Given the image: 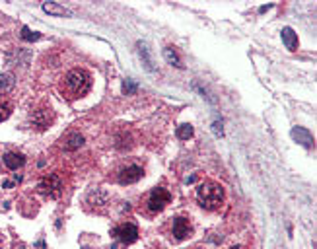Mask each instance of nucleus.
Wrapping results in <instances>:
<instances>
[{"mask_svg":"<svg viewBox=\"0 0 317 249\" xmlns=\"http://www.w3.org/2000/svg\"><path fill=\"white\" fill-rule=\"evenodd\" d=\"M30 123L37 131H45L55 123V111L49 103H39L30 111Z\"/></svg>","mask_w":317,"mask_h":249,"instance_id":"20e7f679","label":"nucleus"},{"mask_svg":"<svg viewBox=\"0 0 317 249\" xmlns=\"http://www.w3.org/2000/svg\"><path fill=\"white\" fill-rule=\"evenodd\" d=\"M16 86V78L14 74L10 72H4V74H0V97H6Z\"/></svg>","mask_w":317,"mask_h":249,"instance_id":"f8f14e48","label":"nucleus"},{"mask_svg":"<svg viewBox=\"0 0 317 249\" xmlns=\"http://www.w3.org/2000/svg\"><path fill=\"white\" fill-rule=\"evenodd\" d=\"M164 57H166V61H168L170 64H174V66H177V68L183 66V64H181V59H179V55H177V51H175L174 47H166V49H164Z\"/></svg>","mask_w":317,"mask_h":249,"instance_id":"f3484780","label":"nucleus"},{"mask_svg":"<svg viewBox=\"0 0 317 249\" xmlns=\"http://www.w3.org/2000/svg\"><path fill=\"white\" fill-rule=\"evenodd\" d=\"M115 177H117V181L121 185H132V183H136V181H140L144 177V168L138 166V164H134V162H130V164L121 166L117 170Z\"/></svg>","mask_w":317,"mask_h":249,"instance_id":"423d86ee","label":"nucleus"},{"mask_svg":"<svg viewBox=\"0 0 317 249\" xmlns=\"http://www.w3.org/2000/svg\"><path fill=\"white\" fill-rule=\"evenodd\" d=\"M2 166L8 170V171H18L26 166V156L18 150H10L2 156Z\"/></svg>","mask_w":317,"mask_h":249,"instance_id":"1a4fd4ad","label":"nucleus"},{"mask_svg":"<svg viewBox=\"0 0 317 249\" xmlns=\"http://www.w3.org/2000/svg\"><path fill=\"white\" fill-rule=\"evenodd\" d=\"M113 237L119 239L121 243H134L138 239V228L132 222H121L113 228Z\"/></svg>","mask_w":317,"mask_h":249,"instance_id":"0eeeda50","label":"nucleus"},{"mask_svg":"<svg viewBox=\"0 0 317 249\" xmlns=\"http://www.w3.org/2000/svg\"><path fill=\"white\" fill-rule=\"evenodd\" d=\"M92 84H94V78L86 68H70L66 74H63L57 88L64 99L76 101L92 90Z\"/></svg>","mask_w":317,"mask_h":249,"instance_id":"f257e3e1","label":"nucleus"},{"mask_svg":"<svg viewBox=\"0 0 317 249\" xmlns=\"http://www.w3.org/2000/svg\"><path fill=\"white\" fill-rule=\"evenodd\" d=\"M191 137H193V127H191V124H181V127H177V139L187 140Z\"/></svg>","mask_w":317,"mask_h":249,"instance_id":"a211bd4d","label":"nucleus"},{"mask_svg":"<svg viewBox=\"0 0 317 249\" xmlns=\"http://www.w3.org/2000/svg\"><path fill=\"white\" fill-rule=\"evenodd\" d=\"M22 37H24L26 41H37L41 35H39L37 31H32L30 28H24V30H22Z\"/></svg>","mask_w":317,"mask_h":249,"instance_id":"6ab92c4d","label":"nucleus"},{"mask_svg":"<svg viewBox=\"0 0 317 249\" xmlns=\"http://www.w3.org/2000/svg\"><path fill=\"white\" fill-rule=\"evenodd\" d=\"M140 57H144V61H146V68L152 70V61H150V55H148L146 45H140Z\"/></svg>","mask_w":317,"mask_h":249,"instance_id":"aec40b11","label":"nucleus"},{"mask_svg":"<svg viewBox=\"0 0 317 249\" xmlns=\"http://www.w3.org/2000/svg\"><path fill=\"white\" fill-rule=\"evenodd\" d=\"M292 139L298 140V142H300L301 146H305V148H313V146H315V140H313L311 133L305 131V129H301V127L292 129Z\"/></svg>","mask_w":317,"mask_h":249,"instance_id":"9b49d317","label":"nucleus"},{"mask_svg":"<svg viewBox=\"0 0 317 249\" xmlns=\"http://www.w3.org/2000/svg\"><path fill=\"white\" fill-rule=\"evenodd\" d=\"M191 233H193V226H191V220H189V218H185V216H175V218L172 220V235H174L177 241L187 239Z\"/></svg>","mask_w":317,"mask_h":249,"instance_id":"6e6552de","label":"nucleus"},{"mask_svg":"<svg viewBox=\"0 0 317 249\" xmlns=\"http://www.w3.org/2000/svg\"><path fill=\"white\" fill-rule=\"evenodd\" d=\"M123 92H125V93H134V92H136V84H132L130 80H127V82L123 84Z\"/></svg>","mask_w":317,"mask_h":249,"instance_id":"412c9836","label":"nucleus"},{"mask_svg":"<svg viewBox=\"0 0 317 249\" xmlns=\"http://www.w3.org/2000/svg\"><path fill=\"white\" fill-rule=\"evenodd\" d=\"M282 41H284L288 51H296L298 49V35L294 33L292 28H284L282 30Z\"/></svg>","mask_w":317,"mask_h":249,"instance_id":"ddd939ff","label":"nucleus"},{"mask_svg":"<svg viewBox=\"0 0 317 249\" xmlns=\"http://www.w3.org/2000/svg\"><path fill=\"white\" fill-rule=\"evenodd\" d=\"M84 144V137L80 133H68L61 139V148L63 150H78Z\"/></svg>","mask_w":317,"mask_h":249,"instance_id":"9d476101","label":"nucleus"},{"mask_svg":"<svg viewBox=\"0 0 317 249\" xmlns=\"http://www.w3.org/2000/svg\"><path fill=\"white\" fill-rule=\"evenodd\" d=\"M226 201V191L218 181L206 179L203 183H199L197 187V202L205 208V210H218Z\"/></svg>","mask_w":317,"mask_h":249,"instance_id":"f03ea898","label":"nucleus"},{"mask_svg":"<svg viewBox=\"0 0 317 249\" xmlns=\"http://www.w3.org/2000/svg\"><path fill=\"white\" fill-rule=\"evenodd\" d=\"M43 10L47 14H53V16H70V10L59 6L57 2H43Z\"/></svg>","mask_w":317,"mask_h":249,"instance_id":"2eb2a0df","label":"nucleus"},{"mask_svg":"<svg viewBox=\"0 0 317 249\" xmlns=\"http://www.w3.org/2000/svg\"><path fill=\"white\" fill-rule=\"evenodd\" d=\"M95 202V204H105L107 202V193H103L101 189H92L90 193H88V199H86V202Z\"/></svg>","mask_w":317,"mask_h":249,"instance_id":"dca6fc26","label":"nucleus"},{"mask_svg":"<svg viewBox=\"0 0 317 249\" xmlns=\"http://www.w3.org/2000/svg\"><path fill=\"white\" fill-rule=\"evenodd\" d=\"M14 111V103L10 97H0V123H4Z\"/></svg>","mask_w":317,"mask_h":249,"instance_id":"4468645a","label":"nucleus"},{"mask_svg":"<svg viewBox=\"0 0 317 249\" xmlns=\"http://www.w3.org/2000/svg\"><path fill=\"white\" fill-rule=\"evenodd\" d=\"M234 249H239V247H234Z\"/></svg>","mask_w":317,"mask_h":249,"instance_id":"5701e85b","label":"nucleus"},{"mask_svg":"<svg viewBox=\"0 0 317 249\" xmlns=\"http://www.w3.org/2000/svg\"><path fill=\"white\" fill-rule=\"evenodd\" d=\"M37 191L43 197H47V199H61L63 193H64V179H63V175L59 171L47 173L37 183Z\"/></svg>","mask_w":317,"mask_h":249,"instance_id":"7ed1b4c3","label":"nucleus"},{"mask_svg":"<svg viewBox=\"0 0 317 249\" xmlns=\"http://www.w3.org/2000/svg\"><path fill=\"white\" fill-rule=\"evenodd\" d=\"M170 202H172V193L168 189H164V187H156L148 195L146 208H148L150 214H158V212H162Z\"/></svg>","mask_w":317,"mask_h":249,"instance_id":"39448f33","label":"nucleus"},{"mask_svg":"<svg viewBox=\"0 0 317 249\" xmlns=\"http://www.w3.org/2000/svg\"><path fill=\"white\" fill-rule=\"evenodd\" d=\"M2 245H4V235H2V232H0V249H2Z\"/></svg>","mask_w":317,"mask_h":249,"instance_id":"4be33fe9","label":"nucleus"}]
</instances>
